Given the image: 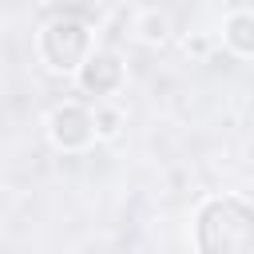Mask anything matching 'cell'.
<instances>
[{"label":"cell","mask_w":254,"mask_h":254,"mask_svg":"<svg viewBox=\"0 0 254 254\" xmlns=\"http://www.w3.org/2000/svg\"><path fill=\"white\" fill-rule=\"evenodd\" d=\"M48 139L60 147V151H83L95 135V115L79 103H64L48 115Z\"/></svg>","instance_id":"1"},{"label":"cell","mask_w":254,"mask_h":254,"mask_svg":"<svg viewBox=\"0 0 254 254\" xmlns=\"http://www.w3.org/2000/svg\"><path fill=\"white\" fill-rule=\"evenodd\" d=\"M119 83H123V67L115 52H91L87 64L79 67V87L91 95H111Z\"/></svg>","instance_id":"2"},{"label":"cell","mask_w":254,"mask_h":254,"mask_svg":"<svg viewBox=\"0 0 254 254\" xmlns=\"http://www.w3.org/2000/svg\"><path fill=\"white\" fill-rule=\"evenodd\" d=\"M222 44L234 56H254V12L250 8H234L222 20Z\"/></svg>","instance_id":"3"},{"label":"cell","mask_w":254,"mask_h":254,"mask_svg":"<svg viewBox=\"0 0 254 254\" xmlns=\"http://www.w3.org/2000/svg\"><path fill=\"white\" fill-rule=\"evenodd\" d=\"M135 36L143 44H163L171 36V16L163 8H139L135 12Z\"/></svg>","instance_id":"4"},{"label":"cell","mask_w":254,"mask_h":254,"mask_svg":"<svg viewBox=\"0 0 254 254\" xmlns=\"http://www.w3.org/2000/svg\"><path fill=\"white\" fill-rule=\"evenodd\" d=\"M91 115H95V135H99V139H115V135H119V127H123V111H119L115 103L103 99V103L91 107Z\"/></svg>","instance_id":"5"}]
</instances>
